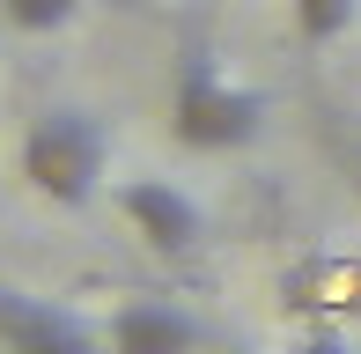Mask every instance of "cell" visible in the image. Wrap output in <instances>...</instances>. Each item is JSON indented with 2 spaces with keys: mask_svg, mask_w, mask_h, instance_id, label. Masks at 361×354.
<instances>
[{
  "mask_svg": "<svg viewBox=\"0 0 361 354\" xmlns=\"http://www.w3.org/2000/svg\"><path fill=\"white\" fill-rule=\"evenodd\" d=\"M266 89L251 82H228L207 52V37H192L177 52V89H170V133L185 140L192 155H228V148H251L266 133Z\"/></svg>",
  "mask_w": 361,
  "mask_h": 354,
  "instance_id": "obj_1",
  "label": "cell"
},
{
  "mask_svg": "<svg viewBox=\"0 0 361 354\" xmlns=\"http://www.w3.org/2000/svg\"><path fill=\"white\" fill-rule=\"evenodd\" d=\"M111 170V133L89 111H37L23 126V177L52 207H89Z\"/></svg>",
  "mask_w": 361,
  "mask_h": 354,
  "instance_id": "obj_2",
  "label": "cell"
},
{
  "mask_svg": "<svg viewBox=\"0 0 361 354\" xmlns=\"http://www.w3.org/2000/svg\"><path fill=\"white\" fill-rule=\"evenodd\" d=\"M0 354H111V347L81 310L23 295V288L0 281Z\"/></svg>",
  "mask_w": 361,
  "mask_h": 354,
  "instance_id": "obj_3",
  "label": "cell"
},
{
  "mask_svg": "<svg viewBox=\"0 0 361 354\" xmlns=\"http://www.w3.org/2000/svg\"><path fill=\"white\" fill-rule=\"evenodd\" d=\"M118 214L133 221V236L147 251H162V259H192L200 236H207L200 200H192L185 185H170V177H133V185L118 192Z\"/></svg>",
  "mask_w": 361,
  "mask_h": 354,
  "instance_id": "obj_4",
  "label": "cell"
},
{
  "mask_svg": "<svg viewBox=\"0 0 361 354\" xmlns=\"http://www.w3.org/2000/svg\"><path fill=\"white\" fill-rule=\"evenodd\" d=\"M104 347H111V354H207V332H200V317L177 310V303L133 295V303L111 310Z\"/></svg>",
  "mask_w": 361,
  "mask_h": 354,
  "instance_id": "obj_5",
  "label": "cell"
},
{
  "mask_svg": "<svg viewBox=\"0 0 361 354\" xmlns=\"http://www.w3.org/2000/svg\"><path fill=\"white\" fill-rule=\"evenodd\" d=\"M288 8H295L302 44H339V37L361 23V0H288Z\"/></svg>",
  "mask_w": 361,
  "mask_h": 354,
  "instance_id": "obj_6",
  "label": "cell"
},
{
  "mask_svg": "<svg viewBox=\"0 0 361 354\" xmlns=\"http://www.w3.org/2000/svg\"><path fill=\"white\" fill-rule=\"evenodd\" d=\"M0 15L15 30H30V37H52V30H67L81 15V0H0Z\"/></svg>",
  "mask_w": 361,
  "mask_h": 354,
  "instance_id": "obj_7",
  "label": "cell"
},
{
  "mask_svg": "<svg viewBox=\"0 0 361 354\" xmlns=\"http://www.w3.org/2000/svg\"><path fill=\"white\" fill-rule=\"evenodd\" d=\"M207 354H258V347H207Z\"/></svg>",
  "mask_w": 361,
  "mask_h": 354,
  "instance_id": "obj_8",
  "label": "cell"
},
{
  "mask_svg": "<svg viewBox=\"0 0 361 354\" xmlns=\"http://www.w3.org/2000/svg\"><path fill=\"white\" fill-rule=\"evenodd\" d=\"M310 354H332V347H310Z\"/></svg>",
  "mask_w": 361,
  "mask_h": 354,
  "instance_id": "obj_9",
  "label": "cell"
}]
</instances>
